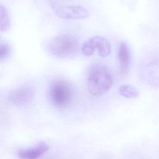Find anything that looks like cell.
I'll return each instance as SVG.
<instances>
[{
	"label": "cell",
	"instance_id": "obj_1",
	"mask_svg": "<svg viewBox=\"0 0 159 159\" xmlns=\"http://www.w3.org/2000/svg\"><path fill=\"white\" fill-rule=\"evenodd\" d=\"M112 83L111 74L106 66L96 64L91 68L87 79V89L91 95H102L111 88Z\"/></svg>",
	"mask_w": 159,
	"mask_h": 159
},
{
	"label": "cell",
	"instance_id": "obj_2",
	"mask_svg": "<svg viewBox=\"0 0 159 159\" xmlns=\"http://www.w3.org/2000/svg\"><path fill=\"white\" fill-rule=\"evenodd\" d=\"M72 85L64 80H55L48 86L47 96L50 103L58 109H64L70 106L74 98Z\"/></svg>",
	"mask_w": 159,
	"mask_h": 159
},
{
	"label": "cell",
	"instance_id": "obj_3",
	"mask_svg": "<svg viewBox=\"0 0 159 159\" xmlns=\"http://www.w3.org/2000/svg\"><path fill=\"white\" fill-rule=\"evenodd\" d=\"M47 48L53 56L60 58H68L77 54L80 44L78 39L73 35L62 34L50 40Z\"/></svg>",
	"mask_w": 159,
	"mask_h": 159
},
{
	"label": "cell",
	"instance_id": "obj_4",
	"mask_svg": "<svg viewBox=\"0 0 159 159\" xmlns=\"http://www.w3.org/2000/svg\"><path fill=\"white\" fill-rule=\"evenodd\" d=\"M96 50L101 57H107L111 50L109 41L103 37L94 36L86 41L81 47V52L85 56L92 55Z\"/></svg>",
	"mask_w": 159,
	"mask_h": 159
},
{
	"label": "cell",
	"instance_id": "obj_5",
	"mask_svg": "<svg viewBox=\"0 0 159 159\" xmlns=\"http://www.w3.org/2000/svg\"><path fill=\"white\" fill-rule=\"evenodd\" d=\"M55 13L59 17L66 19L86 18L89 15L88 11L81 6H53Z\"/></svg>",
	"mask_w": 159,
	"mask_h": 159
},
{
	"label": "cell",
	"instance_id": "obj_6",
	"mask_svg": "<svg viewBox=\"0 0 159 159\" xmlns=\"http://www.w3.org/2000/svg\"><path fill=\"white\" fill-rule=\"evenodd\" d=\"M34 96L33 89L29 85H24L12 91L8 95V100L16 106H25L30 104Z\"/></svg>",
	"mask_w": 159,
	"mask_h": 159
},
{
	"label": "cell",
	"instance_id": "obj_7",
	"mask_svg": "<svg viewBox=\"0 0 159 159\" xmlns=\"http://www.w3.org/2000/svg\"><path fill=\"white\" fill-rule=\"evenodd\" d=\"M48 145L44 142H39L35 146L20 149L17 156L20 159H37L48 150Z\"/></svg>",
	"mask_w": 159,
	"mask_h": 159
},
{
	"label": "cell",
	"instance_id": "obj_8",
	"mask_svg": "<svg viewBox=\"0 0 159 159\" xmlns=\"http://www.w3.org/2000/svg\"><path fill=\"white\" fill-rule=\"evenodd\" d=\"M117 58L119 73L122 76H124L127 73L130 63V50L125 42L120 43L119 46Z\"/></svg>",
	"mask_w": 159,
	"mask_h": 159
},
{
	"label": "cell",
	"instance_id": "obj_9",
	"mask_svg": "<svg viewBox=\"0 0 159 159\" xmlns=\"http://www.w3.org/2000/svg\"><path fill=\"white\" fill-rule=\"evenodd\" d=\"M119 91L122 96L130 99L137 98L139 94V91L137 88L129 84L122 85Z\"/></svg>",
	"mask_w": 159,
	"mask_h": 159
},
{
	"label": "cell",
	"instance_id": "obj_10",
	"mask_svg": "<svg viewBox=\"0 0 159 159\" xmlns=\"http://www.w3.org/2000/svg\"><path fill=\"white\" fill-rule=\"evenodd\" d=\"M10 27V19L7 9L0 4V30L6 31Z\"/></svg>",
	"mask_w": 159,
	"mask_h": 159
},
{
	"label": "cell",
	"instance_id": "obj_11",
	"mask_svg": "<svg viewBox=\"0 0 159 159\" xmlns=\"http://www.w3.org/2000/svg\"><path fill=\"white\" fill-rule=\"evenodd\" d=\"M11 53V48L7 43L0 45V61L6 59Z\"/></svg>",
	"mask_w": 159,
	"mask_h": 159
}]
</instances>
